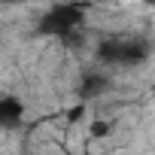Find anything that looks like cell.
Wrapping results in <instances>:
<instances>
[{
	"instance_id": "cell-3",
	"label": "cell",
	"mask_w": 155,
	"mask_h": 155,
	"mask_svg": "<svg viewBox=\"0 0 155 155\" xmlns=\"http://www.w3.org/2000/svg\"><path fill=\"white\" fill-rule=\"evenodd\" d=\"M25 119V104L12 94H0V131H12Z\"/></svg>"
},
{
	"instance_id": "cell-1",
	"label": "cell",
	"mask_w": 155,
	"mask_h": 155,
	"mask_svg": "<svg viewBox=\"0 0 155 155\" xmlns=\"http://www.w3.org/2000/svg\"><path fill=\"white\" fill-rule=\"evenodd\" d=\"M97 58L113 67H137L149 58V43L137 37H113L97 49Z\"/></svg>"
},
{
	"instance_id": "cell-6",
	"label": "cell",
	"mask_w": 155,
	"mask_h": 155,
	"mask_svg": "<svg viewBox=\"0 0 155 155\" xmlns=\"http://www.w3.org/2000/svg\"><path fill=\"white\" fill-rule=\"evenodd\" d=\"M146 6H149V9H155V0H146Z\"/></svg>"
},
{
	"instance_id": "cell-2",
	"label": "cell",
	"mask_w": 155,
	"mask_h": 155,
	"mask_svg": "<svg viewBox=\"0 0 155 155\" xmlns=\"http://www.w3.org/2000/svg\"><path fill=\"white\" fill-rule=\"evenodd\" d=\"M82 25H85V9L67 3V6H52V9H46V15L40 18L37 31L46 34V37H64V40H67V37H73V34H79Z\"/></svg>"
},
{
	"instance_id": "cell-5",
	"label": "cell",
	"mask_w": 155,
	"mask_h": 155,
	"mask_svg": "<svg viewBox=\"0 0 155 155\" xmlns=\"http://www.w3.org/2000/svg\"><path fill=\"white\" fill-rule=\"evenodd\" d=\"M25 0H0V6H21Z\"/></svg>"
},
{
	"instance_id": "cell-4",
	"label": "cell",
	"mask_w": 155,
	"mask_h": 155,
	"mask_svg": "<svg viewBox=\"0 0 155 155\" xmlns=\"http://www.w3.org/2000/svg\"><path fill=\"white\" fill-rule=\"evenodd\" d=\"M85 131H88V137L104 140V137H110V134H113V122H110V119H91V122L85 125Z\"/></svg>"
}]
</instances>
